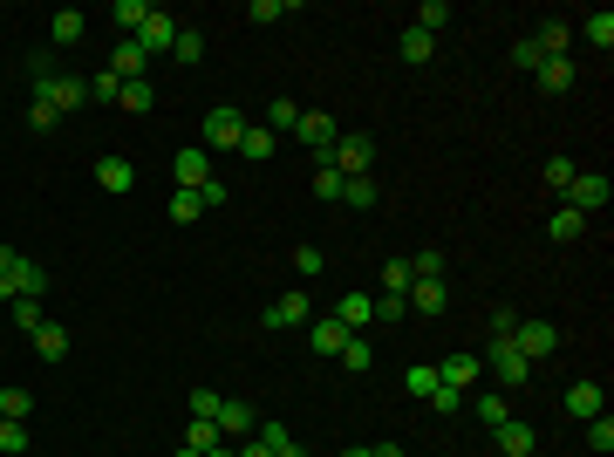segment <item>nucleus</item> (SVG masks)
Returning <instances> with one entry per match:
<instances>
[{
    "label": "nucleus",
    "instance_id": "6ab92c4d",
    "mask_svg": "<svg viewBox=\"0 0 614 457\" xmlns=\"http://www.w3.org/2000/svg\"><path fill=\"white\" fill-rule=\"evenodd\" d=\"M144 69H151V55H144L137 41H116V48H110V76L116 82H137Z\"/></svg>",
    "mask_w": 614,
    "mask_h": 457
},
{
    "label": "nucleus",
    "instance_id": "a878e982",
    "mask_svg": "<svg viewBox=\"0 0 614 457\" xmlns=\"http://www.w3.org/2000/svg\"><path fill=\"white\" fill-rule=\"evenodd\" d=\"M396 55H403L410 69H423V62L437 55V35H423V28H403V41H396Z\"/></svg>",
    "mask_w": 614,
    "mask_h": 457
},
{
    "label": "nucleus",
    "instance_id": "a18cd8bd",
    "mask_svg": "<svg viewBox=\"0 0 614 457\" xmlns=\"http://www.w3.org/2000/svg\"><path fill=\"white\" fill-rule=\"evenodd\" d=\"M410 280H417L410 260H389V267H383V294H410Z\"/></svg>",
    "mask_w": 614,
    "mask_h": 457
},
{
    "label": "nucleus",
    "instance_id": "c756f323",
    "mask_svg": "<svg viewBox=\"0 0 614 457\" xmlns=\"http://www.w3.org/2000/svg\"><path fill=\"white\" fill-rule=\"evenodd\" d=\"M567 41H574V35H567V28H560V21H546V28H539V35H533V48H539V62H553V55H567Z\"/></svg>",
    "mask_w": 614,
    "mask_h": 457
},
{
    "label": "nucleus",
    "instance_id": "49530a36",
    "mask_svg": "<svg viewBox=\"0 0 614 457\" xmlns=\"http://www.w3.org/2000/svg\"><path fill=\"white\" fill-rule=\"evenodd\" d=\"M41 321H48V307H41V301H14V328H21V335H35Z\"/></svg>",
    "mask_w": 614,
    "mask_h": 457
},
{
    "label": "nucleus",
    "instance_id": "6e6d98bb",
    "mask_svg": "<svg viewBox=\"0 0 614 457\" xmlns=\"http://www.w3.org/2000/svg\"><path fill=\"white\" fill-rule=\"evenodd\" d=\"M294 123H301V110H294L287 96H273V123H267V130H294Z\"/></svg>",
    "mask_w": 614,
    "mask_h": 457
},
{
    "label": "nucleus",
    "instance_id": "de8ad7c7",
    "mask_svg": "<svg viewBox=\"0 0 614 457\" xmlns=\"http://www.w3.org/2000/svg\"><path fill=\"white\" fill-rule=\"evenodd\" d=\"M403 314H410V301H403V294H376V321H383V328H396Z\"/></svg>",
    "mask_w": 614,
    "mask_h": 457
},
{
    "label": "nucleus",
    "instance_id": "dca6fc26",
    "mask_svg": "<svg viewBox=\"0 0 614 457\" xmlns=\"http://www.w3.org/2000/svg\"><path fill=\"white\" fill-rule=\"evenodd\" d=\"M28 342H35V355L48 362V369H55V362H69V328H62V321H41Z\"/></svg>",
    "mask_w": 614,
    "mask_h": 457
},
{
    "label": "nucleus",
    "instance_id": "412c9836",
    "mask_svg": "<svg viewBox=\"0 0 614 457\" xmlns=\"http://www.w3.org/2000/svg\"><path fill=\"white\" fill-rule=\"evenodd\" d=\"M403 301H410V314H444L451 294H444V280H410V294H403Z\"/></svg>",
    "mask_w": 614,
    "mask_h": 457
},
{
    "label": "nucleus",
    "instance_id": "c9c22d12",
    "mask_svg": "<svg viewBox=\"0 0 614 457\" xmlns=\"http://www.w3.org/2000/svg\"><path fill=\"white\" fill-rule=\"evenodd\" d=\"M403 389H410L417 403H430V396H437V369H430V362H410V376H403Z\"/></svg>",
    "mask_w": 614,
    "mask_h": 457
},
{
    "label": "nucleus",
    "instance_id": "680f3d73",
    "mask_svg": "<svg viewBox=\"0 0 614 457\" xmlns=\"http://www.w3.org/2000/svg\"><path fill=\"white\" fill-rule=\"evenodd\" d=\"M369 451H376V457H403V451H396V444H369Z\"/></svg>",
    "mask_w": 614,
    "mask_h": 457
},
{
    "label": "nucleus",
    "instance_id": "3c124183",
    "mask_svg": "<svg viewBox=\"0 0 614 457\" xmlns=\"http://www.w3.org/2000/svg\"><path fill=\"white\" fill-rule=\"evenodd\" d=\"M410 273H417V280H444V253H437V246H430V253H417V260H410Z\"/></svg>",
    "mask_w": 614,
    "mask_h": 457
},
{
    "label": "nucleus",
    "instance_id": "69168bd1",
    "mask_svg": "<svg viewBox=\"0 0 614 457\" xmlns=\"http://www.w3.org/2000/svg\"><path fill=\"white\" fill-rule=\"evenodd\" d=\"M178 457H198V451H178Z\"/></svg>",
    "mask_w": 614,
    "mask_h": 457
},
{
    "label": "nucleus",
    "instance_id": "5fc2aeb1",
    "mask_svg": "<svg viewBox=\"0 0 614 457\" xmlns=\"http://www.w3.org/2000/svg\"><path fill=\"white\" fill-rule=\"evenodd\" d=\"M116 89H123V82H116L110 69H103V76H89V103H116Z\"/></svg>",
    "mask_w": 614,
    "mask_h": 457
},
{
    "label": "nucleus",
    "instance_id": "393cba45",
    "mask_svg": "<svg viewBox=\"0 0 614 457\" xmlns=\"http://www.w3.org/2000/svg\"><path fill=\"white\" fill-rule=\"evenodd\" d=\"M601 403H608V396H601V382H574V389H567V417H601Z\"/></svg>",
    "mask_w": 614,
    "mask_h": 457
},
{
    "label": "nucleus",
    "instance_id": "5701e85b",
    "mask_svg": "<svg viewBox=\"0 0 614 457\" xmlns=\"http://www.w3.org/2000/svg\"><path fill=\"white\" fill-rule=\"evenodd\" d=\"M219 430H226V437H253V430H260V410H253V403H219Z\"/></svg>",
    "mask_w": 614,
    "mask_h": 457
},
{
    "label": "nucleus",
    "instance_id": "7c9ffc66",
    "mask_svg": "<svg viewBox=\"0 0 614 457\" xmlns=\"http://www.w3.org/2000/svg\"><path fill=\"white\" fill-rule=\"evenodd\" d=\"M580 35H587L601 55H608V48H614V14H608V7H601V14H587V21H580Z\"/></svg>",
    "mask_w": 614,
    "mask_h": 457
},
{
    "label": "nucleus",
    "instance_id": "f3484780",
    "mask_svg": "<svg viewBox=\"0 0 614 457\" xmlns=\"http://www.w3.org/2000/svg\"><path fill=\"white\" fill-rule=\"evenodd\" d=\"M464 410H478V423H485V430L512 423V403H505V389H478V396H464Z\"/></svg>",
    "mask_w": 614,
    "mask_h": 457
},
{
    "label": "nucleus",
    "instance_id": "338daca9",
    "mask_svg": "<svg viewBox=\"0 0 614 457\" xmlns=\"http://www.w3.org/2000/svg\"><path fill=\"white\" fill-rule=\"evenodd\" d=\"M28 457H35V451H28Z\"/></svg>",
    "mask_w": 614,
    "mask_h": 457
},
{
    "label": "nucleus",
    "instance_id": "bb28decb",
    "mask_svg": "<svg viewBox=\"0 0 614 457\" xmlns=\"http://www.w3.org/2000/svg\"><path fill=\"white\" fill-rule=\"evenodd\" d=\"M144 21H151V7H144V0H116V7H110V28H116V35H123V41L137 35Z\"/></svg>",
    "mask_w": 614,
    "mask_h": 457
},
{
    "label": "nucleus",
    "instance_id": "39448f33",
    "mask_svg": "<svg viewBox=\"0 0 614 457\" xmlns=\"http://www.w3.org/2000/svg\"><path fill=\"white\" fill-rule=\"evenodd\" d=\"M560 198H567V205H574L580 219H594V212H608V198H614V185H608V178H601V171H574V185L560 191Z\"/></svg>",
    "mask_w": 614,
    "mask_h": 457
},
{
    "label": "nucleus",
    "instance_id": "f8f14e48",
    "mask_svg": "<svg viewBox=\"0 0 614 457\" xmlns=\"http://www.w3.org/2000/svg\"><path fill=\"white\" fill-rule=\"evenodd\" d=\"M294 137H301L307 151L321 157L328 144H335V137H342V130H335V116H321V110H301V123H294Z\"/></svg>",
    "mask_w": 614,
    "mask_h": 457
},
{
    "label": "nucleus",
    "instance_id": "2f4dec72",
    "mask_svg": "<svg viewBox=\"0 0 614 457\" xmlns=\"http://www.w3.org/2000/svg\"><path fill=\"white\" fill-rule=\"evenodd\" d=\"M239 157H246V164H267V157H273V130H253V123H246V137H239Z\"/></svg>",
    "mask_w": 614,
    "mask_h": 457
},
{
    "label": "nucleus",
    "instance_id": "423d86ee",
    "mask_svg": "<svg viewBox=\"0 0 614 457\" xmlns=\"http://www.w3.org/2000/svg\"><path fill=\"white\" fill-rule=\"evenodd\" d=\"M485 362H492V376H499L505 396H512V389H526V376H533V362L512 348V335H505V342H492V355H485Z\"/></svg>",
    "mask_w": 614,
    "mask_h": 457
},
{
    "label": "nucleus",
    "instance_id": "58836bf2",
    "mask_svg": "<svg viewBox=\"0 0 614 457\" xmlns=\"http://www.w3.org/2000/svg\"><path fill=\"white\" fill-rule=\"evenodd\" d=\"M171 219H178V226L205 219V198H198V191H171Z\"/></svg>",
    "mask_w": 614,
    "mask_h": 457
},
{
    "label": "nucleus",
    "instance_id": "ddd939ff",
    "mask_svg": "<svg viewBox=\"0 0 614 457\" xmlns=\"http://www.w3.org/2000/svg\"><path fill=\"white\" fill-rule=\"evenodd\" d=\"M478 369H485V362H478L471 348H458V355H444V362H437V382H451V389H464V396H471Z\"/></svg>",
    "mask_w": 614,
    "mask_h": 457
},
{
    "label": "nucleus",
    "instance_id": "4c0bfd02",
    "mask_svg": "<svg viewBox=\"0 0 614 457\" xmlns=\"http://www.w3.org/2000/svg\"><path fill=\"white\" fill-rule=\"evenodd\" d=\"M294 273H301V280H321V273H328V253H321V246H294Z\"/></svg>",
    "mask_w": 614,
    "mask_h": 457
},
{
    "label": "nucleus",
    "instance_id": "c85d7f7f",
    "mask_svg": "<svg viewBox=\"0 0 614 457\" xmlns=\"http://www.w3.org/2000/svg\"><path fill=\"white\" fill-rule=\"evenodd\" d=\"M171 62H178V69H198V62H205V35H198V28H178V41H171Z\"/></svg>",
    "mask_w": 614,
    "mask_h": 457
},
{
    "label": "nucleus",
    "instance_id": "cd10ccee",
    "mask_svg": "<svg viewBox=\"0 0 614 457\" xmlns=\"http://www.w3.org/2000/svg\"><path fill=\"white\" fill-rule=\"evenodd\" d=\"M116 103H123V110H130V116H144V110H151V103H157V82H151V76L123 82V89H116Z\"/></svg>",
    "mask_w": 614,
    "mask_h": 457
},
{
    "label": "nucleus",
    "instance_id": "bf43d9fd",
    "mask_svg": "<svg viewBox=\"0 0 614 457\" xmlns=\"http://www.w3.org/2000/svg\"><path fill=\"white\" fill-rule=\"evenodd\" d=\"M28 130H55V110H48V103H28Z\"/></svg>",
    "mask_w": 614,
    "mask_h": 457
},
{
    "label": "nucleus",
    "instance_id": "ea45409f",
    "mask_svg": "<svg viewBox=\"0 0 614 457\" xmlns=\"http://www.w3.org/2000/svg\"><path fill=\"white\" fill-rule=\"evenodd\" d=\"M0 457H28V423L0 417Z\"/></svg>",
    "mask_w": 614,
    "mask_h": 457
},
{
    "label": "nucleus",
    "instance_id": "4d7b16f0",
    "mask_svg": "<svg viewBox=\"0 0 614 457\" xmlns=\"http://www.w3.org/2000/svg\"><path fill=\"white\" fill-rule=\"evenodd\" d=\"M512 328H519V314H512V307H492V342H505Z\"/></svg>",
    "mask_w": 614,
    "mask_h": 457
},
{
    "label": "nucleus",
    "instance_id": "c03bdc74",
    "mask_svg": "<svg viewBox=\"0 0 614 457\" xmlns=\"http://www.w3.org/2000/svg\"><path fill=\"white\" fill-rule=\"evenodd\" d=\"M444 21H451V7H444V0H423V7H417V21H410V28H423V35H437Z\"/></svg>",
    "mask_w": 614,
    "mask_h": 457
},
{
    "label": "nucleus",
    "instance_id": "f03ea898",
    "mask_svg": "<svg viewBox=\"0 0 614 457\" xmlns=\"http://www.w3.org/2000/svg\"><path fill=\"white\" fill-rule=\"evenodd\" d=\"M35 103H48L55 116H69L89 103V76H55L48 62H35Z\"/></svg>",
    "mask_w": 614,
    "mask_h": 457
},
{
    "label": "nucleus",
    "instance_id": "4468645a",
    "mask_svg": "<svg viewBox=\"0 0 614 457\" xmlns=\"http://www.w3.org/2000/svg\"><path fill=\"white\" fill-rule=\"evenodd\" d=\"M492 444H499V457H533L539 451V437H533V423H499V430H492Z\"/></svg>",
    "mask_w": 614,
    "mask_h": 457
},
{
    "label": "nucleus",
    "instance_id": "a211bd4d",
    "mask_svg": "<svg viewBox=\"0 0 614 457\" xmlns=\"http://www.w3.org/2000/svg\"><path fill=\"white\" fill-rule=\"evenodd\" d=\"M335 321H342L348 335H362V328L376 321V294H342V301H335Z\"/></svg>",
    "mask_w": 614,
    "mask_h": 457
},
{
    "label": "nucleus",
    "instance_id": "a19ab883",
    "mask_svg": "<svg viewBox=\"0 0 614 457\" xmlns=\"http://www.w3.org/2000/svg\"><path fill=\"white\" fill-rule=\"evenodd\" d=\"M342 362H348V369H376V342H369V335H348Z\"/></svg>",
    "mask_w": 614,
    "mask_h": 457
},
{
    "label": "nucleus",
    "instance_id": "6e6552de",
    "mask_svg": "<svg viewBox=\"0 0 614 457\" xmlns=\"http://www.w3.org/2000/svg\"><path fill=\"white\" fill-rule=\"evenodd\" d=\"M171 178H178V191H205V185H212V151L185 144V151L171 157Z\"/></svg>",
    "mask_w": 614,
    "mask_h": 457
},
{
    "label": "nucleus",
    "instance_id": "052dcab7",
    "mask_svg": "<svg viewBox=\"0 0 614 457\" xmlns=\"http://www.w3.org/2000/svg\"><path fill=\"white\" fill-rule=\"evenodd\" d=\"M232 457H273V451L260 444V437H239V444H232Z\"/></svg>",
    "mask_w": 614,
    "mask_h": 457
},
{
    "label": "nucleus",
    "instance_id": "8fccbe9b",
    "mask_svg": "<svg viewBox=\"0 0 614 457\" xmlns=\"http://www.w3.org/2000/svg\"><path fill=\"white\" fill-rule=\"evenodd\" d=\"M185 403H192V417H212V423H219V403H226V396H219V389H192Z\"/></svg>",
    "mask_w": 614,
    "mask_h": 457
},
{
    "label": "nucleus",
    "instance_id": "4be33fe9",
    "mask_svg": "<svg viewBox=\"0 0 614 457\" xmlns=\"http://www.w3.org/2000/svg\"><path fill=\"white\" fill-rule=\"evenodd\" d=\"M185 451H198V457L226 451V430H219L212 417H192V430H185Z\"/></svg>",
    "mask_w": 614,
    "mask_h": 457
},
{
    "label": "nucleus",
    "instance_id": "e433bc0d",
    "mask_svg": "<svg viewBox=\"0 0 614 457\" xmlns=\"http://www.w3.org/2000/svg\"><path fill=\"white\" fill-rule=\"evenodd\" d=\"M587 451H594V457L614 451V423H608V410H601V417H587Z\"/></svg>",
    "mask_w": 614,
    "mask_h": 457
},
{
    "label": "nucleus",
    "instance_id": "37998d69",
    "mask_svg": "<svg viewBox=\"0 0 614 457\" xmlns=\"http://www.w3.org/2000/svg\"><path fill=\"white\" fill-rule=\"evenodd\" d=\"M253 437H260L267 451H287V444H294V430H287L280 417H260V430H253Z\"/></svg>",
    "mask_w": 614,
    "mask_h": 457
},
{
    "label": "nucleus",
    "instance_id": "864d4df0",
    "mask_svg": "<svg viewBox=\"0 0 614 457\" xmlns=\"http://www.w3.org/2000/svg\"><path fill=\"white\" fill-rule=\"evenodd\" d=\"M280 14H287V0H253V7H246V21H260V28H273Z\"/></svg>",
    "mask_w": 614,
    "mask_h": 457
},
{
    "label": "nucleus",
    "instance_id": "9b49d317",
    "mask_svg": "<svg viewBox=\"0 0 614 457\" xmlns=\"http://www.w3.org/2000/svg\"><path fill=\"white\" fill-rule=\"evenodd\" d=\"M314 321V294H280V301L267 307V328L280 335V328H307Z\"/></svg>",
    "mask_w": 614,
    "mask_h": 457
},
{
    "label": "nucleus",
    "instance_id": "13d9d810",
    "mask_svg": "<svg viewBox=\"0 0 614 457\" xmlns=\"http://www.w3.org/2000/svg\"><path fill=\"white\" fill-rule=\"evenodd\" d=\"M198 198H205V212H212V205H226V198H232V185H226V178H219V171H212V185L198 191Z\"/></svg>",
    "mask_w": 614,
    "mask_h": 457
},
{
    "label": "nucleus",
    "instance_id": "0eeeda50",
    "mask_svg": "<svg viewBox=\"0 0 614 457\" xmlns=\"http://www.w3.org/2000/svg\"><path fill=\"white\" fill-rule=\"evenodd\" d=\"M512 348H519L526 362H546V355L560 348V328H553V321H519V328H512Z\"/></svg>",
    "mask_w": 614,
    "mask_h": 457
},
{
    "label": "nucleus",
    "instance_id": "473e14b6",
    "mask_svg": "<svg viewBox=\"0 0 614 457\" xmlns=\"http://www.w3.org/2000/svg\"><path fill=\"white\" fill-rule=\"evenodd\" d=\"M376 198H383V185H376V178H348V185H342V205H355V212H369Z\"/></svg>",
    "mask_w": 614,
    "mask_h": 457
},
{
    "label": "nucleus",
    "instance_id": "7ed1b4c3",
    "mask_svg": "<svg viewBox=\"0 0 614 457\" xmlns=\"http://www.w3.org/2000/svg\"><path fill=\"white\" fill-rule=\"evenodd\" d=\"M239 137H246V116L232 110V103L205 110V123H198V151H239Z\"/></svg>",
    "mask_w": 614,
    "mask_h": 457
},
{
    "label": "nucleus",
    "instance_id": "aec40b11",
    "mask_svg": "<svg viewBox=\"0 0 614 457\" xmlns=\"http://www.w3.org/2000/svg\"><path fill=\"white\" fill-rule=\"evenodd\" d=\"M533 76H539V89H546V96H567V89L580 82V69L567 62V55H553V62H539Z\"/></svg>",
    "mask_w": 614,
    "mask_h": 457
},
{
    "label": "nucleus",
    "instance_id": "f257e3e1",
    "mask_svg": "<svg viewBox=\"0 0 614 457\" xmlns=\"http://www.w3.org/2000/svg\"><path fill=\"white\" fill-rule=\"evenodd\" d=\"M48 294V267L28 260L21 246H0V301H41Z\"/></svg>",
    "mask_w": 614,
    "mask_h": 457
},
{
    "label": "nucleus",
    "instance_id": "20e7f679",
    "mask_svg": "<svg viewBox=\"0 0 614 457\" xmlns=\"http://www.w3.org/2000/svg\"><path fill=\"white\" fill-rule=\"evenodd\" d=\"M328 164H335L342 178H369V164H376V144H369L362 130H342V137L328 144Z\"/></svg>",
    "mask_w": 614,
    "mask_h": 457
},
{
    "label": "nucleus",
    "instance_id": "b1692460",
    "mask_svg": "<svg viewBox=\"0 0 614 457\" xmlns=\"http://www.w3.org/2000/svg\"><path fill=\"white\" fill-rule=\"evenodd\" d=\"M342 185H348V178L328 164V151H321V157H314V198H321V205H342Z\"/></svg>",
    "mask_w": 614,
    "mask_h": 457
},
{
    "label": "nucleus",
    "instance_id": "72a5a7b5",
    "mask_svg": "<svg viewBox=\"0 0 614 457\" xmlns=\"http://www.w3.org/2000/svg\"><path fill=\"white\" fill-rule=\"evenodd\" d=\"M580 232H587V219H580L574 205H560V212L546 219V239H580Z\"/></svg>",
    "mask_w": 614,
    "mask_h": 457
},
{
    "label": "nucleus",
    "instance_id": "f704fd0d",
    "mask_svg": "<svg viewBox=\"0 0 614 457\" xmlns=\"http://www.w3.org/2000/svg\"><path fill=\"white\" fill-rule=\"evenodd\" d=\"M0 417L28 423V417H35V396H28V389H0Z\"/></svg>",
    "mask_w": 614,
    "mask_h": 457
},
{
    "label": "nucleus",
    "instance_id": "09e8293b",
    "mask_svg": "<svg viewBox=\"0 0 614 457\" xmlns=\"http://www.w3.org/2000/svg\"><path fill=\"white\" fill-rule=\"evenodd\" d=\"M574 185V157H546V191H567Z\"/></svg>",
    "mask_w": 614,
    "mask_h": 457
},
{
    "label": "nucleus",
    "instance_id": "2eb2a0df",
    "mask_svg": "<svg viewBox=\"0 0 614 457\" xmlns=\"http://www.w3.org/2000/svg\"><path fill=\"white\" fill-rule=\"evenodd\" d=\"M307 348H314V355H342V348H348V328L335 321V314H321V321H307Z\"/></svg>",
    "mask_w": 614,
    "mask_h": 457
},
{
    "label": "nucleus",
    "instance_id": "603ef678",
    "mask_svg": "<svg viewBox=\"0 0 614 457\" xmlns=\"http://www.w3.org/2000/svg\"><path fill=\"white\" fill-rule=\"evenodd\" d=\"M430 410H437V417H451V410H464V389H451V382H437V396H430Z\"/></svg>",
    "mask_w": 614,
    "mask_h": 457
},
{
    "label": "nucleus",
    "instance_id": "e2e57ef3",
    "mask_svg": "<svg viewBox=\"0 0 614 457\" xmlns=\"http://www.w3.org/2000/svg\"><path fill=\"white\" fill-rule=\"evenodd\" d=\"M342 457H376V451H369V444H348V451Z\"/></svg>",
    "mask_w": 614,
    "mask_h": 457
},
{
    "label": "nucleus",
    "instance_id": "0e129e2a",
    "mask_svg": "<svg viewBox=\"0 0 614 457\" xmlns=\"http://www.w3.org/2000/svg\"><path fill=\"white\" fill-rule=\"evenodd\" d=\"M273 457H307V451H301V444H287V451H273Z\"/></svg>",
    "mask_w": 614,
    "mask_h": 457
},
{
    "label": "nucleus",
    "instance_id": "1a4fd4ad",
    "mask_svg": "<svg viewBox=\"0 0 614 457\" xmlns=\"http://www.w3.org/2000/svg\"><path fill=\"white\" fill-rule=\"evenodd\" d=\"M137 48H144V55H171V41H178V14H164V7H151V21H144V28H137Z\"/></svg>",
    "mask_w": 614,
    "mask_h": 457
},
{
    "label": "nucleus",
    "instance_id": "9d476101",
    "mask_svg": "<svg viewBox=\"0 0 614 457\" xmlns=\"http://www.w3.org/2000/svg\"><path fill=\"white\" fill-rule=\"evenodd\" d=\"M96 185L110 191V198L137 191V164H130V157H116V151H103V157H96Z\"/></svg>",
    "mask_w": 614,
    "mask_h": 457
},
{
    "label": "nucleus",
    "instance_id": "79ce46f5",
    "mask_svg": "<svg viewBox=\"0 0 614 457\" xmlns=\"http://www.w3.org/2000/svg\"><path fill=\"white\" fill-rule=\"evenodd\" d=\"M82 28H89V14H76V7H62V14H55V41H62V48L82 41Z\"/></svg>",
    "mask_w": 614,
    "mask_h": 457
}]
</instances>
